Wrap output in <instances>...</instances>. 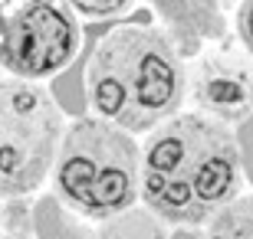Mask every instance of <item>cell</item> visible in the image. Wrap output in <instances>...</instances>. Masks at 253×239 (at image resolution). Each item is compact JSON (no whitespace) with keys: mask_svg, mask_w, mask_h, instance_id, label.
I'll list each match as a JSON object with an SVG mask.
<instances>
[{"mask_svg":"<svg viewBox=\"0 0 253 239\" xmlns=\"http://www.w3.org/2000/svg\"><path fill=\"white\" fill-rule=\"evenodd\" d=\"M244 157L224 121L201 111L155 125L138 151V197L171 226H201L240 193Z\"/></svg>","mask_w":253,"mask_h":239,"instance_id":"6da1fadb","label":"cell"},{"mask_svg":"<svg viewBox=\"0 0 253 239\" xmlns=\"http://www.w3.org/2000/svg\"><path fill=\"white\" fill-rule=\"evenodd\" d=\"M184 63L161 30L125 23L102 36L85 69L95 115L122 131H151L184 105Z\"/></svg>","mask_w":253,"mask_h":239,"instance_id":"7a4b0ae2","label":"cell"},{"mask_svg":"<svg viewBox=\"0 0 253 239\" xmlns=\"http://www.w3.org/2000/svg\"><path fill=\"white\" fill-rule=\"evenodd\" d=\"M59 200L85 220H112L138 200V144L105 118H79L53 157Z\"/></svg>","mask_w":253,"mask_h":239,"instance_id":"3957f363","label":"cell"},{"mask_svg":"<svg viewBox=\"0 0 253 239\" xmlns=\"http://www.w3.org/2000/svg\"><path fill=\"white\" fill-rule=\"evenodd\" d=\"M63 138L56 102L33 82H0V197H23L46 180Z\"/></svg>","mask_w":253,"mask_h":239,"instance_id":"277c9868","label":"cell"},{"mask_svg":"<svg viewBox=\"0 0 253 239\" xmlns=\"http://www.w3.org/2000/svg\"><path fill=\"white\" fill-rule=\"evenodd\" d=\"M79 49V20L66 0L0 3V66L23 82L49 79Z\"/></svg>","mask_w":253,"mask_h":239,"instance_id":"5b68a950","label":"cell"},{"mask_svg":"<svg viewBox=\"0 0 253 239\" xmlns=\"http://www.w3.org/2000/svg\"><path fill=\"white\" fill-rule=\"evenodd\" d=\"M191 99L207 118L214 121H247L253 105V79L250 63L244 56L230 53H211L201 56L197 66L184 75Z\"/></svg>","mask_w":253,"mask_h":239,"instance_id":"8992f818","label":"cell"},{"mask_svg":"<svg viewBox=\"0 0 253 239\" xmlns=\"http://www.w3.org/2000/svg\"><path fill=\"white\" fill-rule=\"evenodd\" d=\"M207 223V239H253V200L247 193H237Z\"/></svg>","mask_w":253,"mask_h":239,"instance_id":"52a82bcc","label":"cell"},{"mask_svg":"<svg viewBox=\"0 0 253 239\" xmlns=\"http://www.w3.org/2000/svg\"><path fill=\"white\" fill-rule=\"evenodd\" d=\"M92 239H168V233L158 216H151L148 210H125L112 220H102Z\"/></svg>","mask_w":253,"mask_h":239,"instance_id":"ba28073f","label":"cell"},{"mask_svg":"<svg viewBox=\"0 0 253 239\" xmlns=\"http://www.w3.org/2000/svg\"><path fill=\"white\" fill-rule=\"evenodd\" d=\"M73 13H83V17H112V13H122L131 0H66Z\"/></svg>","mask_w":253,"mask_h":239,"instance_id":"9c48e42d","label":"cell"},{"mask_svg":"<svg viewBox=\"0 0 253 239\" xmlns=\"http://www.w3.org/2000/svg\"><path fill=\"white\" fill-rule=\"evenodd\" d=\"M3 230H7V236H3V239H27V236H30L27 206H20V203H10L7 210H3Z\"/></svg>","mask_w":253,"mask_h":239,"instance_id":"30bf717a","label":"cell"},{"mask_svg":"<svg viewBox=\"0 0 253 239\" xmlns=\"http://www.w3.org/2000/svg\"><path fill=\"white\" fill-rule=\"evenodd\" d=\"M250 3H253V0H244V3H240V23H237V30H240V43H244L247 49L253 46V36H250Z\"/></svg>","mask_w":253,"mask_h":239,"instance_id":"8fae6325","label":"cell"}]
</instances>
